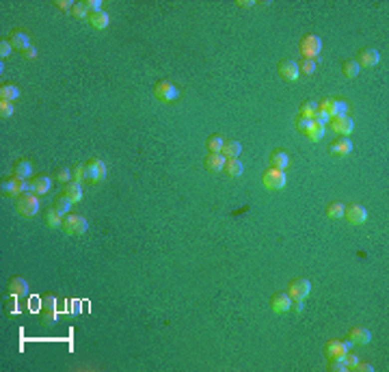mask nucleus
Wrapping results in <instances>:
<instances>
[{"label": "nucleus", "instance_id": "12", "mask_svg": "<svg viewBox=\"0 0 389 372\" xmlns=\"http://www.w3.org/2000/svg\"><path fill=\"white\" fill-rule=\"evenodd\" d=\"M381 61V54L376 48H363L359 52V56H357V63H359V67H376Z\"/></svg>", "mask_w": 389, "mask_h": 372}, {"label": "nucleus", "instance_id": "19", "mask_svg": "<svg viewBox=\"0 0 389 372\" xmlns=\"http://www.w3.org/2000/svg\"><path fill=\"white\" fill-rule=\"evenodd\" d=\"M324 132H327V126H320V123L311 121L303 134H305V139H307L309 143H318V141L324 139Z\"/></svg>", "mask_w": 389, "mask_h": 372}, {"label": "nucleus", "instance_id": "8", "mask_svg": "<svg viewBox=\"0 0 389 372\" xmlns=\"http://www.w3.org/2000/svg\"><path fill=\"white\" fill-rule=\"evenodd\" d=\"M2 193L4 195H11V197H19L24 193H30V182L28 180H4L2 182Z\"/></svg>", "mask_w": 389, "mask_h": 372}, {"label": "nucleus", "instance_id": "40", "mask_svg": "<svg viewBox=\"0 0 389 372\" xmlns=\"http://www.w3.org/2000/svg\"><path fill=\"white\" fill-rule=\"evenodd\" d=\"M56 180L63 182V184H67V182L74 180V171H71V169H61V171L56 173Z\"/></svg>", "mask_w": 389, "mask_h": 372}, {"label": "nucleus", "instance_id": "31", "mask_svg": "<svg viewBox=\"0 0 389 372\" xmlns=\"http://www.w3.org/2000/svg\"><path fill=\"white\" fill-rule=\"evenodd\" d=\"M318 110L327 113L329 117H335L337 115V100H335V97H324V100L318 104Z\"/></svg>", "mask_w": 389, "mask_h": 372}, {"label": "nucleus", "instance_id": "10", "mask_svg": "<svg viewBox=\"0 0 389 372\" xmlns=\"http://www.w3.org/2000/svg\"><path fill=\"white\" fill-rule=\"evenodd\" d=\"M350 349H353V342L350 340H329L327 347H324V355L327 357H344Z\"/></svg>", "mask_w": 389, "mask_h": 372}, {"label": "nucleus", "instance_id": "18", "mask_svg": "<svg viewBox=\"0 0 389 372\" xmlns=\"http://www.w3.org/2000/svg\"><path fill=\"white\" fill-rule=\"evenodd\" d=\"M225 162H227V158L223 154H207L205 156V169L210 173H220L225 169Z\"/></svg>", "mask_w": 389, "mask_h": 372}, {"label": "nucleus", "instance_id": "6", "mask_svg": "<svg viewBox=\"0 0 389 372\" xmlns=\"http://www.w3.org/2000/svg\"><path fill=\"white\" fill-rule=\"evenodd\" d=\"M342 219H346L350 225H363L368 221V210L361 204L344 206V217Z\"/></svg>", "mask_w": 389, "mask_h": 372}, {"label": "nucleus", "instance_id": "3", "mask_svg": "<svg viewBox=\"0 0 389 372\" xmlns=\"http://www.w3.org/2000/svg\"><path fill=\"white\" fill-rule=\"evenodd\" d=\"M63 232L69 234V236H82V234H87L89 230V221L82 217V214H65L63 219Z\"/></svg>", "mask_w": 389, "mask_h": 372}, {"label": "nucleus", "instance_id": "44", "mask_svg": "<svg viewBox=\"0 0 389 372\" xmlns=\"http://www.w3.org/2000/svg\"><path fill=\"white\" fill-rule=\"evenodd\" d=\"M71 171H74V182L84 184V165H78L76 169H71Z\"/></svg>", "mask_w": 389, "mask_h": 372}, {"label": "nucleus", "instance_id": "35", "mask_svg": "<svg viewBox=\"0 0 389 372\" xmlns=\"http://www.w3.org/2000/svg\"><path fill=\"white\" fill-rule=\"evenodd\" d=\"M324 214H327L329 219H342L344 217V204H340V201H331V204L327 206V210H324Z\"/></svg>", "mask_w": 389, "mask_h": 372}, {"label": "nucleus", "instance_id": "34", "mask_svg": "<svg viewBox=\"0 0 389 372\" xmlns=\"http://www.w3.org/2000/svg\"><path fill=\"white\" fill-rule=\"evenodd\" d=\"M298 63V74L301 76H311L316 71V67H318V61H314V58H303V61H296Z\"/></svg>", "mask_w": 389, "mask_h": 372}, {"label": "nucleus", "instance_id": "47", "mask_svg": "<svg viewBox=\"0 0 389 372\" xmlns=\"http://www.w3.org/2000/svg\"><path fill=\"white\" fill-rule=\"evenodd\" d=\"M337 115H350V106L346 100H337Z\"/></svg>", "mask_w": 389, "mask_h": 372}, {"label": "nucleus", "instance_id": "24", "mask_svg": "<svg viewBox=\"0 0 389 372\" xmlns=\"http://www.w3.org/2000/svg\"><path fill=\"white\" fill-rule=\"evenodd\" d=\"M223 171L229 175V178H240V175H242V171H244V165L240 162V158H227Z\"/></svg>", "mask_w": 389, "mask_h": 372}, {"label": "nucleus", "instance_id": "45", "mask_svg": "<svg viewBox=\"0 0 389 372\" xmlns=\"http://www.w3.org/2000/svg\"><path fill=\"white\" fill-rule=\"evenodd\" d=\"M309 123H311V119H305V117H301V115H298V117H296V121H294V126H296V130H298V132H305Z\"/></svg>", "mask_w": 389, "mask_h": 372}, {"label": "nucleus", "instance_id": "26", "mask_svg": "<svg viewBox=\"0 0 389 372\" xmlns=\"http://www.w3.org/2000/svg\"><path fill=\"white\" fill-rule=\"evenodd\" d=\"M220 154L225 156V158H240V154H242V145H240L238 141H225L223 149H220Z\"/></svg>", "mask_w": 389, "mask_h": 372}, {"label": "nucleus", "instance_id": "27", "mask_svg": "<svg viewBox=\"0 0 389 372\" xmlns=\"http://www.w3.org/2000/svg\"><path fill=\"white\" fill-rule=\"evenodd\" d=\"M102 180H104L102 173L97 171V167L89 160L87 165H84V184H97V182H102Z\"/></svg>", "mask_w": 389, "mask_h": 372}, {"label": "nucleus", "instance_id": "49", "mask_svg": "<svg viewBox=\"0 0 389 372\" xmlns=\"http://www.w3.org/2000/svg\"><path fill=\"white\" fill-rule=\"evenodd\" d=\"M54 6H58L61 11H71L74 9V2H69V0H58V2H54Z\"/></svg>", "mask_w": 389, "mask_h": 372}, {"label": "nucleus", "instance_id": "36", "mask_svg": "<svg viewBox=\"0 0 389 372\" xmlns=\"http://www.w3.org/2000/svg\"><path fill=\"white\" fill-rule=\"evenodd\" d=\"M327 368L331 372H348V366H346V360H344V357H329Z\"/></svg>", "mask_w": 389, "mask_h": 372}, {"label": "nucleus", "instance_id": "42", "mask_svg": "<svg viewBox=\"0 0 389 372\" xmlns=\"http://www.w3.org/2000/svg\"><path fill=\"white\" fill-rule=\"evenodd\" d=\"M84 6H87V11H89V13L104 11V9H102V0H87V2H84Z\"/></svg>", "mask_w": 389, "mask_h": 372}, {"label": "nucleus", "instance_id": "20", "mask_svg": "<svg viewBox=\"0 0 389 372\" xmlns=\"http://www.w3.org/2000/svg\"><path fill=\"white\" fill-rule=\"evenodd\" d=\"M89 24L93 26L95 30H104V28H108V24H110V15H108L106 11L89 13Z\"/></svg>", "mask_w": 389, "mask_h": 372}, {"label": "nucleus", "instance_id": "43", "mask_svg": "<svg viewBox=\"0 0 389 372\" xmlns=\"http://www.w3.org/2000/svg\"><path fill=\"white\" fill-rule=\"evenodd\" d=\"M331 119H333V117H329L327 113H322V110H318L316 117H314V121H316V123H320V126H329Z\"/></svg>", "mask_w": 389, "mask_h": 372}, {"label": "nucleus", "instance_id": "15", "mask_svg": "<svg viewBox=\"0 0 389 372\" xmlns=\"http://www.w3.org/2000/svg\"><path fill=\"white\" fill-rule=\"evenodd\" d=\"M329 152L337 156V158H344V156H350V152H353V141L348 139V136H340L333 145L329 147Z\"/></svg>", "mask_w": 389, "mask_h": 372}, {"label": "nucleus", "instance_id": "5", "mask_svg": "<svg viewBox=\"0 0 389 372\" xmlns=\"http://www.w3.org/2000/svg\"><path fill=\"white\" fill-rule=\"evenodd\" d=\"M298 50H301L303 58H314V61H318V56H320V52H322V41H320V37H316V35H305V37L301 39V45H298Z\"/></svg>", "mask_w": 389, "mask_h": 372}, {"label": "nucleus", "instance_id": "22", "mask_svg": "<svg viewBox=\"0 0 389 372\" xmlns=\"http://www.w3.org/2000/svg\"><path fill=\"white\" fill-rule=\"evenodd\" d=\"M63 195L65 197H69L74 204H78V201H82V184H78V182H67L63 188Z\"/></svg>", "mask_w": 389, "mask_h": 372}, {"label": "nucleus", "instance_id": "52", "mask_svg": "<svg viewBox=\"0 0 389 372\" xmlns=\"http://www.w3.org/2000/svg\"><path fill=\"white\" fill-rule=\"evenodd\" d=\"M253 4H255L253 0H238V6H242V9H251Z\"/></svg>", "mask_w": 389, "mask_h": 372}, {"label": "nucleus", "instance_id": "32", "mask_svg": "<svg viewBox=\"0 0 389 372\" xmlns=\"http://www.w3.org/2000/svg\"><path fill=\"white\" fill-rule=\"evenodd\" d=\"M9 290H11V295H15V297L26 295V292H28V284H26V279H22V277H13Z\"/></svg>", "mask_w": 389, "mask_h": 372}, {"label": "nucleus", "instance_id": "28", "mask_svg": "<svg viewBox=\"0 0 389 372\" xmlns=\"http://www.w3.org/2000/svg\"><path fill=\"white\" fill-rule=\"evenodd\" d=\"M225 136L223 134H212L210 139L205 141V147H207V152L210 154H220V149H223V145H225Z\"/></svg>", "mask_w": 389, "mask_h": 372}, {"label": "nucleus", "instance_id": "48", "mask_svg": "<svg viewBox=\"0 0 389 372\" xmlns=\"http://www.w3.org/2000/svg\"><path fill=\"white\" fill-rule=\"evenodd\" d=\"M303 310H305V303L301 301V299H292V312H296V314H303Z\"/></svg>", "mask_w": 389, "mask_h": 372}, {"label": "nucleus", "instance_id": "21", "mask_svg": "<svg viewBox=\"0 0 389 372\" xmlns=\"http://www.w3.org/2000/svg\"><path fill=\"white\" fill-rule=\"evenodd\" d=\"M290 165V156L285 149H275V152L270 154V167L272 169H288Z\"/></svg>", "mask_w": 389, "mask_h": 372}, {"label": "nucleus", "instance_id": "37", "mask_svg": "<svg viewBox=\"0 0 389 372\" xmlns=\"http://www.w3.org/2000/svg\"><path fill=\"white\" fill-rule=\"evenodd\" d=\"M316 113H318V104L314 102V100H309V102H305L303 106H301V117H305V119H311L314 121V117H316Z\"/></svg>", "mask_w": 389, "mask_h": 372}, {"label": "nucleus", "instance_id": "9", "mask_svg": "<svg viewBox=\"0 0 389 372\" xmlns=\"http://www.w3.org/2000/svg\"><path fill=\"white\" fill-rule=\"evenodd\" d=\"M331 128L335 130V134L348 136V134H353V130H355V121L350 115H335L333 119H331Z\"/></svg>", "mask_w": 389, "mask_h": 372}, {"label": "nucleus", "instance_id": "1", "mask_svg": "<svg viewBox=\"0 0 389 372\" xmlns=\"http://www.w3.org/2000/svg\"><path fill=\"white\" fill-rule=\"evenodd\" d=\"M154 97L162 104H175L180 100V89L171 80H158L154 84Z\"/></svg>", "mask_w": 389, "mask_h": 372}, {"label": "nucleus", "instance_id": "46", "mask_svg": "<svg viewBox=\"0 0 389 372\" xmlns=\"http://www.w3.org/2000/svg\"><path fill=\"white\" fill-rule=\"evenodd\" d=\"M11 52H13V45H11V41H4V39H2V41H0V56H2V58H6V56L11 54Z\"/></svg>", "mask_w": 389, "mask_h": 372}, {"label": "nucleus", "instance_id": "4", "mask_svg": "<svg viewBox=\"0 0 389 372\" xmlns=\"http://www.w3.org/2000/svg\"><path fill=\"white\" fill-rule=\"evenodd\" d=\"M262 184L266 191H283L285 184H288V175H285L283 169H268V171H264L262 175Z\"/></svg>", "mask_w": 389, "mask_h": 372}, {"label": "nucleus", "instance_id": "17", "mask_svg": "<svg viewBox=\"0 0 389 372\" xmlns=\"http://www.w3.org/2000/svg\"><path fill=\"white\" fill-rule=\"evenodd\" d=\"M50 188H52V178H48V175H39V178L30 180V193L39 195V197L50 193Z\"/></svg>", "mask_w": 389, "mask_h": 372}, {"label": "nucleus", "instance_id": "30", "mask_svg": "<svg viewBox=\"0 0 389 372\" xmlns=\"http://www.w3.org/2000/svg\"><path fill=\"white\" fill-rule=\"evenodd\" d=\"M359 71H361V67H359V63L357 61H344V65H342V74H344V78H348V80H353V78H357L359 76Z\"/></svg>", "mask_w": 389, "mask_h": 372}, {"label": "nucleus", "instance_id": "14", "mask_svg": "<svg viewBox=\"0 0 389 372\" xmlns=\"http://www.w3.org/2000/svg\"><path fill=\"white\" fill-rule=\"evenodd\" d=\"M9 41H11V45H13V50H19L22 54H24V52L32 45V43H30V37L26 35V32H24L22 28L13 30V32H11V37H9Z\"/></svg>", "mask_w": 389, "mask_h": 372}, {"label": "nucleus", "instance_id": "29", "mask_svg": "<svg viewBox=\"0 0 389 372\" xmlns=\"http://www.w3.org/2000/svg\"><path fill=\"white\" fill-rule=\"evenodd\" d=\"M52 208H54L58 214H63V217H65V214L71 212V208H74V201H71L69 197H65V195H61V197H56V201H54V206H52Z\"/></svg>", "mask_w": 389, "mask_h": 372}, {"label": "nucleus", "instance_id": "23", "mask_svg": "<svg viewBox=\"0 0 389 372\" xmlns=\"http://www.w3.org/2000/svg\"><path fill=\"white\" fill-rule=\"evenodd\" d=\"M30 175H32V162L30 160H19V162H15V169H13V178L28 180Z\"/></svg>", "mask_w": 389, "mask_h": 372}, {"label": "nucleus", "instance_id": "25", "mask_svg": "<svg viewBox=\"0 0 389 372\" xmlns=\"http://www.w3.org/2000/svg\"><path fill=\"white\" fill-rule=\"evenodd\" d=\"M19 89L15 87V84H2V87H0V100H4V102H17L19 100Z\"/></svg>", "mask_w": 389, "mask_h": 372}, {"label": "nucleus", "instance_id": "7", "mask_svg": "<svg viewBox=\"0 0 389 372\" xmlns=\"http://www.w3.org/2000/svg\"><path fill=\"white\" fill-rule=\"evenodd\" d=\"M288 295H290L292 299H301V301H305V299L311 295V284H309V279H305V277L292 279L290 286H288Z\"/></svg>", "mask_w": 389, "mask_h": 372}, {"label": "nucleus", "instance_id": "38", "mask_svg": "<svg viewBox=\"0 0 389 372\" xmlns=\"http://www.w3.org/2000/svg\"><path fill=\"white\" fill-rule=\"evenodd\" d=\"M69 13H71V15H74L76 19H89V11H87V6H84V2H76L74 9H71Z\"/></svg>", "mask_w": 389, "mask_h": 372}, {"label": "nucleus", "instance_id": "2", "mask_svg": "<svg viewBox=\"0 0 389 372\" xmlns=\"http://www.w3.org/2000/svg\"><path fill=\"white\" fill-rule=\"evenodd\" d=\"M39 206H41L39 204V195H35V193H24V195H19L15 201V210L26 219L37 217Z\"/></svg>", "mask_w": 389, "mask_h": 372}, {"label": "nucleus", "instance_id": "33", "mask_svg": "<svg viewBox=\"0 0 389 372\" xmlns=\"http://www.w3.org/2000/svg\"><path fill=\"white\" fill-rule=\"evenodd\" d=\"M63 214H58L54 208H50L48 212H45V225L48 227H52V230H56V227H61L63 225Z\"/></svg>", "mask_w": 389, "mask_h": 372}, {"label": "nucleus", "instance_id": "11", "mask_svg": "<svg viewBox=\"0 0 389 372\" xmlns=\"http://www.w3.org/2000/svg\"><path fill=\"white\" fill-rule=\"evenodd\" d=\"M270 310L275 314H288V312H292V297L288 292H277L270 301Z\"/></svg>", "mask_w": 389, "mask_h": 372}, {"label": "nucleus", "instance_id": "16", "mask_svg": "<svg viewBox=\"0 0 389 372\" xmlns=\"http://www.w3.org/2000/svg\"><path fill=\"white\" fill-rule=\"evenodd\" d=\"M348 340L353 344H359V347H366V344L372 342V334L366 327H353L348 331Z\"/></svg>", "mask_w": 389, "mask_h": 372}, {"label": "nucleus", "instance_id": "50", "mask_svg": "<svg viewBox=\"0 0 389 372\" xmlns=\"http://www.w3.org/2000/svg\"><path fill=\"white\" fill-rule=\"evenodd\" d=\"M355 370H357V372H372L374 366H372V364H366V362H359V364L355 366Z\"/></svg>", "mask_w": 389, "mask_h": 372}, {"label": "nucleus", "instance_id": "13", "mask_svg": "<svg viewBox=\"0 0 389 372\" xmlns=\"http://www.w3.org/2000/svg\"><path fill=\"white\" fill-rule=\"evenodd\" d=\"M279 76L283 78V80H288V82H294V80H298V63L296 61H281L279 63Z\"/></svg>", "mask_w": 389, "mask_h": 372}, {"label": "nucleus", "instance_id": "39", "mask_svg": "<svg viewBox=\"0 0 389 372\" xmlns=\"http://www.w3.org/2000/svg\"><path fill=\"white\" fill-rule=\"evenodd\" d=\"M11 115H13V104L0 100V117H2V119H9Z\"/></svg>", "mask_w": 389, "mask_h": 372}, {"label": "nucleus", "instance_id": "41", "mask_svg": "<svg viewBox=\"0 0 389 372\" xmlns=\"http://www.w3.org/2000/svg\"><path fill=\"white\" fill-rule=\"evenodd\" d=\"M344 360H346V366H348V370H355V366L361 362V357H359V355H355V353H350V351H348V353L344 355Z\"/></svg>", "mask_w": 389, "mask_h": 372}, {"label": "nucleus", "instance_id": "51", "mask_svg": "<svg viewBox=\"0 0 389 372\" xmlns=\"http://www.w3.org/2000/svg\"><path fill=\"white\" fill-rule=\"evenodd\" d=\"M24 56H26V58H35V56H37V48H35V45H30V48L24 52Z\"/></svg>", "mask_w": 389, "mask_h": 372}]
</instances>
